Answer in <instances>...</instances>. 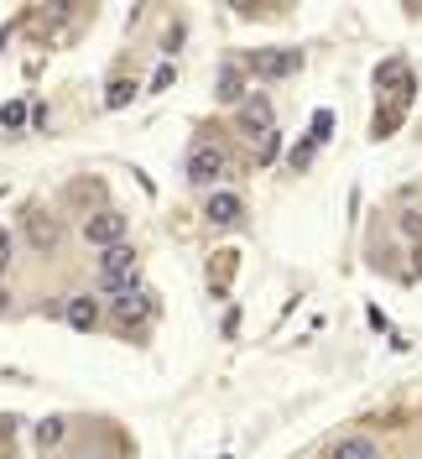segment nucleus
Instances as JSON below:
<instances>
[{
	"instance_id": "1",
	"label": "nucleus",
	"mask_w": 422,
	"mask_h": 459,
	"mask_svg": "<svg viewBox=\"0 0 422 459\" xmlns=\"http://www.w3.org/2000/svg\"><path fill=\"white\" fill-rule=\"evenodd\" d=\"M375 89L386 94V105H375L370 136H375V142H386V136H396V126H401L407 110H412V68H407L401 57H392V63L375 74Z\"/></svg>"
},
{
	"instance_id": "2",
	"label": "nucleus",
	"mask_w": 422,
	"mask_h": 459,
	"mask_svg": "<svg viewBox=\"0 0 422 459\" xmlns=\"http://www.w3.org/2000/svg\"><path fill=\"white\" fill-rule=\"evenodd\" d=\"M136 272H141V261H136V251L131 246H110V251H99V287L105 292H131L136 287Z\"/></svg>"
},
{
	"instance_id": "3",
	"label": "nucleus",
	"mask_w": 422,
	"mask_h": 459,
	"mask_svg": "<svg viewBox=\"0 0 422 459\" xmlns=\"http://www.w3.org/2000/svg\"><path fill=\"white\" fill-rule=\"evenodd\" d=\"M225 168H229V157H225V146H214V142H198L194 152H188V183L194 188H214L220 178H225Z\"/></svg>"
},
{
	"instance_id": "4",
	"label": "nucleus",
	"mask_w": 422,
	"mask_h": 459,
	"mask_svg": "<svg viewBox=\"0 0 422 459\" xmlns=\"http://www.w3.org/2000/svg\"><path fill=\"white\" fill-rule=\"evenodd\" d=\"M125 230H131V220H125L120 209H94V214H84V240L99 246V251L125 246Z\"/></svg>"
},
{
	"instance_id": "5",
	"label": "nucleus",
	"mask_w": 422,
	"mask_h": 459,
	"mask_svg": "<svg viewBox=\"0 0 422 459\" xmlns=\"http://www.w3.org/2000/svg\"><path fill=\"white\" fill-rule=\"evenodd\" d=\"M27 240L37 256H53L57 246H63V214H53V209H42V204H31L27 214Z\"/></svg>"
},
{
	"instance_id": "6",
	"label": "nucleus",
	"mask_w": 422,
	"mask_h": 459,
	"mask_svg": "<svg viewBox=\"0 0 422 459\" xmlns=\"http://www.w3.org/2000/svg\"><path fill=\"white\" fill-rule=\"evenodd\" d=\"M151 314H157V292H146V287H131V292H120V298H115V324H120L125 334L141 329Z\"/></svg>"
},
{
	"instance_id": "7",
	"label": "nucleus",
	"mask_w": 422,
	"mask_h": 459,
	"mask_svg": "<svg viewBox=\"0 0 422 459\" xmlns=\"http://www.w3.org/2000/svg\"><path fill=\"white\" fill-rule=\"evenodd\" d=\"M235 126H240V136H261V142H266V136H271V100H266V94H251V100H245V105H240V115H235Z\"/></svg>"
},
{
	"instance_id": "8",
	"label": "nucleus",
	"mask_w": 422,
	"mask_h": 459,
	"mask_svg": "<svg viewBox=\"0 0 422 459\" xmlns=\"http://www.w3.org/2000/svg\"><path fill=\"white\" fill-rule=\"evenodd\" d=\"M297 68H303V53H297V48H277V53H255L251 57L255 79H287V74H297Z\"/></svg>"
},
{
	"instance_id": "9",
	"label": "nucleus",
	"mask_w": 422,
	"mask_h": 459,
	"mask_svg": "<svg viewBox=\"0 0 422 459\" xmlns=\"http://www.w3.org/2000/svg\"><path fill=\"white\" fill-rule=\"evenodd\" d=\"M240 214H245V199H240L235 188H214V194H209V209H203L209 225H240Z\"/></svg>"
},
{
	"instance_id": "10",
	"label": "nucleus",
	"mask_w": 422,
	"mask_h": 459,
	"mask_svg": "<svg viewBox=\"0 0 422 459\" xmlns=\"http://www.w3.org/2000/svg\"><path fill=\"white\" fill-rule=\"evenodd\" d=\"M68 329H79V334H94L99 329V303L79 292V298H68Z\"/></svg>"
},
{
	"instance_id": "11",
	"label": "nucleus",
	"mask_w": 422,
	"mask_h": 459,
	"mask_svg": "<svg viewBox=\"0 0 422 459\" xmlns=\"http://www.w3.org/2000/svg\"><path fill=\"white\" fill-rule=\"evenodd\" d=\"M214 100H220V105H245V74H240V68H225L220 84H214Z\"/></svg>"
},
{
	"instance_id": "12",
	"label": "nucleus",
	"mask_w": 422,
	"mask_h": 459,
	"mask_svg": "<svg viewBox=\"0 0 422 459\" xmlns=\"http://www.w3.org/2000/svg\"><path fill=\"white\" fill-rule=\"evenodd\" d=\"M334 459H381V449H375V438L355 433V438H344V444L334 449Z\"/></svg>"
},
{
	"instance_id": "13",
	"label": "nucleus",
	"mask_w": 422,
	"mask_h": 459,
	"mask_svg": "<svg viewBox=\"0 0 422 459\" xmlns=\"http://www.w3.org/2000/svg\"><path fill=\"white\" fill-rule=\"evenodd\" d=\"M63 433H68L63 418H42V423H37V444H42V449H57V444H63Z\"/></svg>"
},
{
	"instance_id": "14",
	"label": "nucleus",
	"mask_w": 422,
	"mask_h": 459,
	"mask_svg": "<svg viewBox=\"0 0 422 459\" xmlns=\"http://www.w3.org/2000/svg\"><path fill=\"white\" fill-rule=\"evenodd\" d=\"M131 94H136V84H131V79H115L110 94H105V105H110V110H125V105H131Z\"/></svg>"
},
{
	"instance_id": "15",
	"label": "nucleus",
	"mask_w": 422,
	"mask_h": 459,
	"mask_svg": "<svg viewBox=\"0 0 422 459\" xmlns=\"http://www.w3.org/2000/svg\"><path fill=\"white\" fill-rule=\"evenodd\" d=\"M0 126H5V131H22V126H27V105H22V100H11V105L0 110Z\"/></svg>"
},
{
	"instance_id": "16",
	"label": "nucleus",
	"mask_w": 422,
	"mask_h": 459,
	"mask_svg": "<svg viewBox=\"0 0 422 459\" xmlns=\"http://www.w3.org/2000/svg\"><path fill=\"white\" fill-rule=\"evenodd\" d=\"M329 136H334V110H318L313 115V146L329 142Z\"/></svg>"
},
{
	"instance_id": "17",
	"label": "nucleus",
	"mask_w": 422,
	"mask_h": 459,
	"mask_svg": "<svg viewBox=\"0 0 422 459\" xmlns=\"http://www.w3.org/2000/svg\"><path fill=\"white\" fill-rule=\"evenodd\" d=\"M11 251H16V235H11V230L0 225V272L11 266Z\"/></svg>"
},
{
	"instance_id": "18",
	"label": "nucleus",
	"mask_w": 422,
	"mask_h": 459,
	"mask_svg": "<svg viewBox=\"0 0 422 459\" xmlns=\"http://www.w3.org/2000/svg\"><path fill=\"white\" fill-rule=\"evenodd\" d=\"M172 79H177V68H172V63H162V68H157V74H151V89H168Z\"/></svg>"
},
{
	"instance_id": "19",
	"label": "nucleus",
	"mask_w": 422,
	"mask_h": 459,
	"mask_svg": "<svg viewBox=\"0 0 422 459\" xmlns=\"http://www.w3.org/2000/svg\"><path fill=\"white\" fill-rule=\"evenodd\" d=\"M401 230H407V235L418 240V235H422V214H401Z\"/></svg>"
},
{
	"instance_id": "20",
	"label": "nucleus",
	"mask_w": 422,
	"mask_h": 459,
	"mask_svg": "<svg viewBox=\"0 0 422 459\" xmlns=\"http://www.w3.org/2000/svg\"><path fill=\"white\" fill-rule=\"evenodd\" d=\"M313 157V142H303V146H292V168H303V162H308Z\"/></svg>"
},
{
	"instance_id": "21",
	"label": "nucleus",
	"mask_w": 422,
	"mask_h": 459,
	"mask_svg": "<svg viewBox=\"0 0 422 459\" xmlns=\"http://www.w3.org/2000/svg\"><path fill=\"white\" fill-rule=\"evenodd\" d=\"M412 272H418V277H422V240H418V246H412Z\"/></svg>"
},
{
	"instance_id": "22",
	"label": "nucleus",
	"mask_w": 422,
	"mask_h": 459,
	"mask_svg": "<svg viewBox=\"0 0 422 459\" xmlns=\"http://www.w3.org/2000/svg\"><path fill=\"white\" fill-rule=\"evenodd\" d=\"M5 308H11V292H5V287H0V314H5Z\"/></svg>"
},
{
	"instance_id": "23",
	"label": "nucleus",
	"mask_w": 422,
	"mask_h": 459,
	"mask_svg": "<svg viewBox=\"0 0 422 459\" xmlns=\"http://www.w3.org/2000/svg\"><path fill=\"white\" fill-rule=\"evenodd\" d=\"M105 459H115V455H105Z\"/></svg>"
}]
</instances>
